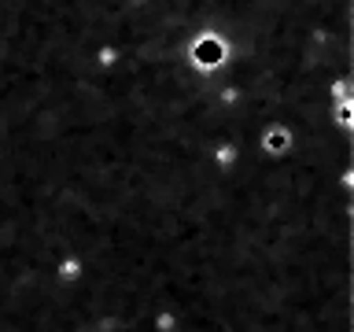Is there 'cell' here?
<instances>
[{
	"instance_id": "1",
	"label": "cell",
	"mask_w": 354,
	"mask_h": 332,
	"mask_svg": "<svg viewBox=\"0 0 354 332\" xmlns=\"http://www.w3.org/2000/svg\"><path fill=\"white\" fill-rule=\"evenodd\" d=\"M59 277L63 281H77V277H82V262H74V259L59 262Z\"/></svg>"
}]
</instances>
